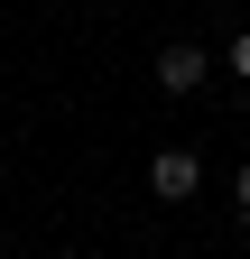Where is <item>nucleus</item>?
Segmentation results:
<instances>
[{
    "label": "nucleus",
    "instance_id": "nucleus-1",
    "mask_svg": "<svg viewBox=\"0 0 250 259\" xmlns=\"http://www.w3.org/2000/svg\"><path fill=\"white\" fill-rule=\"evenodd\" d=\"M195 185H204V157H195V148H158V157H148V194H167V204H185Z\"/></svg>",
    "mask_w": 250,
    "mask_h": 259
},
{
    "label": "nucleus",
    "instance_id": "nucleus-4",
    "mask_svg": "<svg viewBox=\"0 0 250 259\" xmlns=\"http://www.w3.org/2000/svg\"><path fill=\"white\" fill-rule=\"evenodd\" d=\"M232 204H241V232H250V167L232 176Z\"/></svg>",
    "mask_w": 250,
    "mask_h": 259
},
{
    "label": "nucleus",
    "instance_id": "nucleus-3",
    "mask_svg": "<svg viewBox=\"0 0 250 259\" xmlns=\"http://www.w3.org/2000/svg\"><path fill=\"white\" fill-rule=\"evenodd\" d=\"M232 74L250 83V28H241V37H232Z\"/></svg>",
    "mask_w": 250,
    "mask_h": 259
},
{
    "label": "nucleus",
    "instance_id": "nucleus-2",
    "mask_svg": "<svg viewBox=\"0 0 250 259\" xmlns=\"http://www.w3.org/2000/svg\"><path fill=\"white\" fill-rule=\"evenodd\" d=\"M204 74H213L204 47H185V37H176V47H158V83H167V93H195Z\"/></svg>",
    "mask_w": 250,
    "mask_h": 259
}]
</instances>
